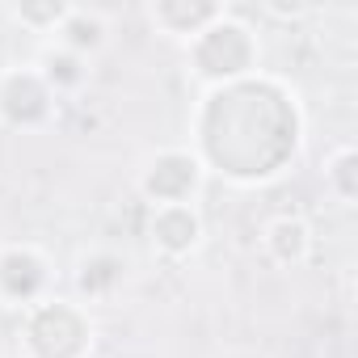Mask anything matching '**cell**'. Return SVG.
Masks as SVG:
<instances>
[{
	"mask_svg": "<svg viewBox=\"0 0 358 358\" xmlns=\"http://www.w3.org/2000/svg\"><path fill=\"white\" fill-rule=\"evenodd\" d=\"M131 278V266L122 253L97 245V249H85L76 262H72V299H80L85 308L93 303H110L118 299V291L127 287Z\"/></svg>",
	"mask_w": 358,
	"mask_h": 358,
	"instance_id": "9",
	"label": "cell"
},
{
	"mask_svg": "<svg viewBox=\"0 0 358 358\" xmlns=\"http://www.w3.org/2000/svg\"><path fill=\"white\" fill-rule=\"evenodd\" d=\"M224 13H228V5H220V0H152V5H143L148 26L160 38L177 43V47H186L190 38H199Z\"/></svg>",
	"mask_w": 358,
	"mask_h": 358,
	"instance_id": "10",
	"label": "cell"
},
{
	"mask_svg": "<svg viewBox=\"0 0 358 358\" xmlns=\"http://www.w3.org/2000/svg\"><path fill=\"white\" fill-rule=\"evenodd\" d=\"M55 295V262L34 241H9L0 245V308L26 312Z\"/></svg>",
	"mask_w": 358,
	"mask_h": 358,
	"instance_id": "6",
	"label": "cell"
},
{
	"mask_svg": "<svg viewBox=\"0 0 358 358\" xmlns=\"http://www.w3.org/2000/svg\"><path fill=\"white\" fill-rule=\"evenodd\" d=\"M257 249L266 257V266L291 274V270H303L316 253V232L303 215H291V211H278L270 215L262 228H257Z\"/></svg>",
	"mask_w": 358,
	"mask_h": 358,
	"instance_id": "8",
	"label": "cell"
},
{
	"mask_svg": "<svg viewBox=\"0 0 358 358\" xmlns=\"http://www.w3.org/2000/svg\"><path fill=\"white\" fill-rule=\"evenodd\" d=\"M30 64L38 68V76L51 85V93H55L59 101L85 93V85L93 80V64L80 59V55H72V51H64V47H55V43H43Z\"/></svg>",
	"mask_w": 358,
	"mask_h": 358,
	"instance_id": "12",
	"label": "cell"
},
{
	"mask_svg": "<svg viewBox=\"0 0 358 358\" xmlns=\"http://www.w3.org/2000/svg\"><path fill=\"white\" fill-rule=\"evenodd\" d=\"M55 118H59V97L51 93V85L38 76L30 59L0 68V127L34 135L47 131Z\"/></svg>",
	"mask_w": 358,
	"mask_h": 358,
	"instance_id": "5",
	"label": "cell"
},
{
	"mask_svg": "<svg viewBox=\"0 0 358 358\" xmlns=\"http://www.w3.org/2000/svg\"><path fill=\"white\" fill-rule=\"evenodd\" d=\"M303 101L299 93L270 72H257L241 85L207 89L190 114V152L203 160L207 177L232 186H270L303 152Z\"/></svg>",
	"mask_w": 358,
	"mask_h": 358,
	"instance_id": "1",
	"label": "cell"
},
{
	"mask_svg": "<svg viewBox=\"0 0 358 358\" xmlns=\"http://www.w3.org/2000/svg\"><path fill=\"white\" fill-rule=\"evenodd\" d=\"M148 245L160 262L182 266L203 253L207 245V220L199 203H177V207H152L148 211Z\"/></svg>",
	"mask_w": 358,
	"mask_h": 358,
	"instance_id": "7",
	"label": "cell"
},
{
	"mask_svg": "<svg viewBox=\"0 0 358 358\" xmlns=\"http://www.w3.org/2000/svg\"><path fill=\"white\" fill-rule=\"evenodd\" d=\"M51 43L93 64V59L110 47V17H106L101 9L68 5V13H64V22H59V30H55V38H51Z\"/></svg>",
	"mask_w": 358,
	"mask_h": 358,
	"instance_id": "11",
	"label": "cell"
},
{
	"mask_svg": "<svg viewBox=\"0 0 358 358\" xmlns=\"http://www.w3.org/2000/svg\"><path fill=\"white\" fill-rule=\"evenodd\" d=\"M97 320L72 295H47L17 316V358H93Z\"/></svg>",
	"mask_w": 358,
	"mask_h": 358,
	"instance_id": "3",
	"label": "cell"
},
{
	"mask_svg": "<svg viewBox=\"0 0 358 358\" xmlns=\"http://www.w3.org/2000/svg\"><path fill=\"white\" fill-rule=\"evenodd\" d=\"M64 13H68L64 0H30V5H9V9H5V17H9L13 26H22L26 34H38V38H47V43L55 38Z\"/></svg>",
	"mask_w": 358,
	"mask_h": 358,
	"instance_id": "14",
	"label": "cell"
},
{
	"mask_svg": "<svg viewBox=\"0 0 358 358\" xmlns=\"http://www.w3.org/2000/svg\"><path fill=\"white\" fill-rule=\"evenodd\" d=\"M320 182H324V194L337 207H354L358 203V148L354 143H337V148L324 152Z\"/></svg>",
	"mask_w": 358,
	"mask_h": 358,
	"instance_id": "13",
	"label": "cell"
},
{
	"mask_svg": "<svg viewBox=\"0 0 358 358\" xmlns=\"http://www.w3.org/2000/svg\"><path fill=\"white\" fill-rule=\"evenodd\" d=\"M182 55H186L190 80H194L203 93H207V89H224V85H241V80L266 72V68H262V59H266L262 34H257L245 17H236L232 9H228L220 22H211L199 38H190V43L182 47Z\"/></svg>",
	"mask_w": 358,
	"mask_h": 358,
	"instance_id": "2",
	"label": "cell"
},
{
	"mask_svg": "<svg viewBox=\"0 0 358 358\" xmlns=\"http://www.w3.org/2000/svg\"><path fill=\"white\" fill-rule=\"evenodd\" d=\"M207 186V169L186 143L156 148L135 169V194L152 207H177V203H199Z\"/></svg>",
	"mask_w": 358,
	"mask_h": 358,
	"instance_id": "4",
	"label": "cell"
}]
</instances>
